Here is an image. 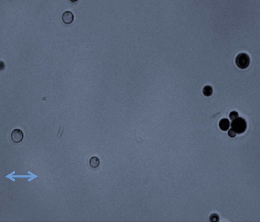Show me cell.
<instances>
[{"label": "cell", "instance_id": "6da1fadb", "mask_svg": "<svg viewBox=\"0 0 260 222\" xmlns=\"http://www.w3.org/2000/svg\"><path fill=\"white\" fill-rule=\"evenodd\" d=\"M231 126L232 129L236 132L237 134L243 133L247 128V123L246 121L242 117H238L235 120L232 121Z\"/></svg>", "mask_w": 260, "mask_h": 222}, {"label": "cell", "instance_id": "7a4b0ae2", "mask_svg": "<svg viewBox=\"0 0 260 222\" xmlns=\"http://www.w3.org/2000/svg\"><path fill=\"white\" fill-rule=\"evenodd\" d=\"M249 57L245 53L239 54L235 59V63L237 66L240 69H245L248 68L250 64Z\"/></svg>", "mask_w": 260, "mask_h": 222}, {"label": "cell", "instance_id": "3957f363", "mask_svg": "<svg viewBox=\"0 0 260 222\" xmlns=\"http://www.w3.org/2000/svg\"><path fill=\"white\" fill-rule=\"evenodd\" d=\"M24 135L23 132L20 129H15L13 131L11 134V138L15 143H19L23 139Z\"/></svg>", "mask_w": 260, "mask_h": 222}, {"label": "cell", "instance_id": "277c9868", "mask_svg": "<svg viewBox=\"0 0 260 222\" xmlns=\"http://www.w3.org/2000/svg\"><path fill=\"white\" fill-rule=\"evenodd\" d=\"M74 20V15L71 11H67L62 15L63 22L66 24H71Z\"/></svg>", "mask_w": 260, "mask_h": 222}, {"label": "cell", "instance_id": "5b68a950", "mask_svg": "<svg viewBox=\"0 0 260 222\" xmlns=\"http://www.w3.org/2000/svg\"><path fill=\"white\" fill-rule=\"evenodd\" d=\"M219 127L223 131H227L230 127V122L227 118H223L221 120L219 124Z\"/></svg>", "mask_w": 260, "mask_h": 222}, {"label": "cell", "instance_id": "8992f818", "mask_svg": "<svg viewBox=\"0 0 260 222\" xmlns=\"http://www.w3.org/2000/svg\"><path fill=\"white\" fill-rule=\"evenodd\" d=\"M100 164L99 159L96 157H93L89 160V165L92 168H97Z\"/></svg>", "mask_w": 260, "mask_h": 222}, {"label": "cell", "instance_id": "52a82bcc", "mask_svg": "<svg viewBox=\"0 0 260 222\" xmlns=\"http://www.w3.org/2000/svg\"><path fill=\"white\" fill-rule=\"evenodd\" d=\"M203 93L205 96H210L213 93L212 88L209 85L205 86L203 89Z\"/></svg>", "mask_w": 260, "mask_h": 222}, {"label": "cell", "instance_id": "ba28073f", "mask_svg": "<svg viewBox=\"0 0 260 222\" xmlns=\"http://www.w3.org/2000/svg\"><path fill=\"white\" fill-rule=\"evenodd\" d=\"M238 117L239 114L237 111H232L231 112H230V113L229 114V118L231 119V120H234L236 118H238Z\"/></svg>", "mask_w": 260, "mask_h": 222}, {"label": "cell", "instance_id": "9c48e42d", "mask_svg": "<svg viewBox=\"0 0 260 222\" xmlns=\"http://www.w3.org/2000/svg\"><path fill=\"white\" fill-rule=\"evenodd\" d=\"M219 217L218 215L213 214L210 217V220L211 222H218L219 221Z\"/></svg>", "mask_w": 260, "mask_h": 222}, {"label": "cell", "instance_id": "30bf717a", "mask_svg": "<svg viewBox=\"0 0 260 222\" xmlns=\"http://www.w3.org/2000/svg\"><path fill=\"white\" fill-rule=\"evenodd\" d=\"M228 135L229 136H230V138H235V137L236 136V134H237V133H236V132L234 131L233 129L231 128L228 131Z\"/></svg>", "mask_w": 260, "mask_h": 222}]
</instances>
